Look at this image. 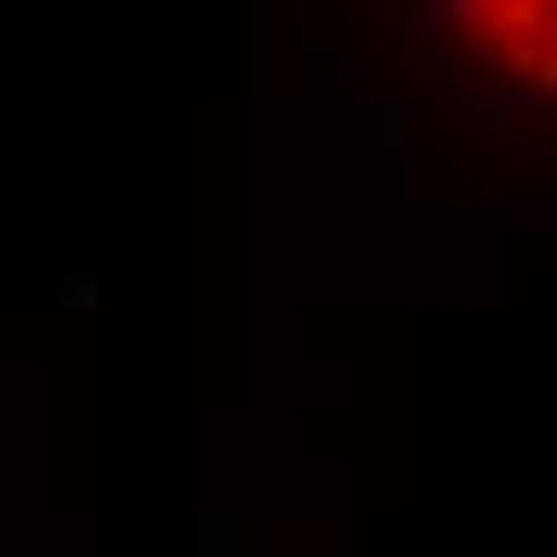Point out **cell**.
Here are the masks:
<instances>
[{"mask_svg": "<svg viewBox=\"0 0 557 557\" xmlns=\"http://www.w3.org/2000/svg\"><path fill=\"white\" fill-rule=\"evenodd\" d=\"M404 141V128H397V97L385 103V115H379V148H397Z\"/></svg>", "mask_w": 557, "mask_h": 557, "instance_id": "cell-3", "label": "cell"}, {"mask_svg": "<svg viewBox=\"0 0 557 557\" xmlns=\"http://www.w3.org/2000/svg\"><path fill=\"white\" fill-rule=\"evenodd\" d=\"M474 122H481V141H487V148H500L506 115H500V103H494V97H474Z\"/></svg>", "mask_w": 557, "mask_h": 557, "instance_id": "cell-2", "label": "cell"}, {"mask_svg": "<svg viewBox=\"0 0 557 557\" xmlns=\"http://www.w3.org/2000/svg\"><path fill=\"white\" fill-rule=\"evenodd\" d=\"M487 13L494 7H481V0H430L423 7V26H430V39H448V33H461V26H474Z\"/></svg>", "mask_w": 557, "mask_h": 557, "instance_id": "cell-1", "label": "cell"}]
</instances>
